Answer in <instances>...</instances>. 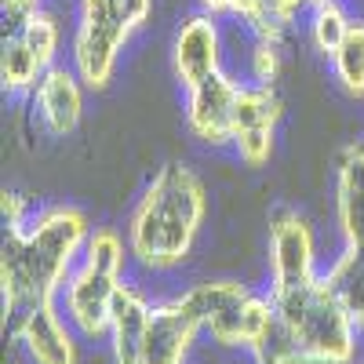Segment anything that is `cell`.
I'll list each match as a JSON object with an SVG mask.
<instances>
[{
    "label": "cell",
    "instance_id": "cell-23",
    "mask_svg": "<svg viewBox=\"0 0 364 364\" xmlns=\"http://www.w3.org/2000/svg\"><path fill=\"white\" fill-rule=\"evenodd\" d=\"M4 223L8 226H22L26 223V200L18 193H4Z\"/></svg>",
    "mask_w": 364,
    "mask_h": 364
},
{
    "label": "cell",
    "instance_id": "cell-18",
    "mask_svg": "<svg viewBox=\"0 0 364 364\" xmlns=\"http://www.w3.org/2000/svg\"><path fill=\"white\" fill-rule=\"evenodd\" d=\"M321 0H245L237 11L240 22L252 26V33L262 41H281V33L295 22L299 11L317 8Z\"/></svg>",
    "mask_w": 364,
    "mask_h": 364
},
{
    "label": "cell",
    "instance_id": "cell-15",
    "mask_svg": "<svg viewBox=\"0 0 364 364\" xmlns=\"http://www.w3.org/2000/svg\"><path fill=\"white\" fill-rule=\"evenodd\" d=\"M336 219L343 240L364 248V142L343 149L336 168Z\"/></svg>",
    "mask_w": 364,
    "mask_h": 364
},
{
    "label": "cell",
    "instance_id": "cell-17",
    "mask_svg": "<svg viewBox=\"0 0 364 364\" xmlns=\"http://www.w3.org/2000/svg\"><path fill=\"white\" fill-rule=\"evenodd\" d=\"M324 281H328L331 291H336V299L343 302L350 321L357 328H364V248L346 245L343 255L328 266Z\"/></svg>",
    "mask_w": 364,
    "mask_h": 364
},
{
    "label": "cell",
    "instance_id": "cell-12",
    "mask_svg": "<svg viewBox=\"0 0 364 364\" xmlns=\"http://www.w3.org/2000/svg\"><path fill=\"white\" fill-rule=\"evenodd\" d=\"M84 87L87 84L80 80V73L66 70V66H51L29 87V99H33V109L48 135L66 139L77 132L80 117H84Z\"/></svg>",
    "mask_w": 364,
    "mask_h": 364
},
{
    "label": "cell",
    "instance_id": "cell-9",
    "mask_svg": "<svg viewBox=\"0 0 364 364\" xmlns=\"http://www.w3.org/2000/svg\"><path fill=\"white\" fill-rule=\"evenodd\" d=\"M317 277L314 233L295 211H277L269 219V288H295Z\"/></svg>",
    "mask_w": 364,
    "mask_h": 364
},
{
    "label": "cell",
    "instance_id": "cell-24",
    "mask_svg": "<svg viewBox=\"0 0 364 364\" xmlns=\"http://www.w3.org/2000/svg\"><path fill=\"white\" fill-rule=\"evenodd\" d=\"M208 15H237L245 0H200Z\"/></svg>",
    "mask_w": 364,
    "mask_h": 364
},
{
    "label": "cell",
    "instance_id": "cell-19",
    "mask_svg": "<svg viewBox=\"0 0 364 364\" xmlns=\"http://www.w3.org/2000/svg\"><path fill=\"white\" fill-rule=\"evenodd\" d=\"M331 70L350 99H364V22H353L343 44L331 51Z\"/></svg>",
    "mask_w": 364,
    "mask_h": 364
},
{
    "label": "cell",
    "instance_id": "cell-5",
    "mask_svg": "<svg viewBox=\"0 0 364 364\" xmlns=\"http://www.w3.org/2000/svg\"><path fill=\"white\" fill-rule=\"evenodd\" d=\"M120 266H124V245H120L117 230H95L84 248L80 266H73L63 288L66 317L80 336L87 339L109 336L113 299L120 291Z\"/></svg>",
    "mask_w": 364,
    "mask_h": 364
},
{
    "label": "cell",
    "instance_id": "cell-2",
    "mask_svg": "<svg viewBox=\"0 0 364 364\" xmlns=\"http://www.w3.org/2000/svg\"><path fill=\"white\" fill-rule=\"evenodd\" d=\"M269 302L273 324L252 350L259 364H353L357 324L321 273L295 288H269Z\"/></svg>",
    "mask_w": 364,
    "mask_h": 364
},
{
    "label": "cell",
    "instance_id": "cell-3",
    "mask_svg": "<svg viewBox=\"0 0 364 364\" xmlns=\"http://www.w3.org/2000/svg\"><path fill=\"white\" fill-rule=\"evenodd\" d=\"M204 211L200 178L182 164H164L128 219V252L146 269H175L190 259Z\"/></svg>",
    "mask_w": 364,
    "mask_h": 364
},
{
    "label": "cell",
    "instance_id": "cell-16",
    "mask_svg": "<svg viewBox=\"0 0 364 364\" xmlns=\"http://www.w3.org/2000/svg\"><path fill=\"white\" fill-rule=\"evenodd\" d=\"M149 310H154V302H149L139 288L120 284V291L113 299V317H109V346H113L117 364H135L139 360V343H142Z\"/></svg>",
    "mask_w": 364,
    "mask_h": 364
},
{
    "label": "cell",
    "instance_id": "cell-22",
    "mask_svg": "<svg viewBox=\"0 0 364 364\" xmlns=\"http://www.w3.org/2000/svg\"><path fill=\"white\" fill-rule=\"evenodd\" d=\"M37 11H44V0H0V15H4V33L26 26Z\"/></svg>",
    "mask_w": 364,
    "mask_h": 364
},
{
    "label": "cell",
    "instance_id": "cell-8",
    "mask_svg": "<svg viewBox=\"0 0 364 364\" xmlns=\"http://www.w3.org/2000/svg\"><path fill=\"white\" fill-rule=\"evenodd\" d=\"M277 120H281V99L269 84L240 87L237 113H233V146H237V157L248 168H262L269 161Z\"/></svg>",
    "mask_w": 364,
    "mask_h": 364
},
{
    "label": "cell",
    "instance_id": "cell-21",
    "mask_svg": "<svg viewBox=\"0 0 364 364\" xmlns=\"http://www.w3.org/2000/svg\"><path fill=\"white\" fill-rule=\"evenodd\" d=\"M281 41H262L255 37V51H252V77L255 84H269L277 77V66H281V51H277Z\"/></svg>",
    "mask_w": 364,
    "mask_h": 364
},
{
    "label": "cell",
    "instance_id": "cell-6",
    "mask_svg": "<svg viewBox=\"0 0 364 364\" xmlns=\"http://www.w3.org/2000/svg\"><path fill=\"white\" fill-rule=\"evenodd\" d=\"M178 302L197 317L200 331H208L219 346H245L248 353L259 346L266 328L273 324L269 295L262 299L237 281H204L182 291Z\"/></svg>",
    "mask_w": 364,
    "mask_h": 364
},
{
    "label": "cell",
    "instance_id": "cell-7",
    "mask_svg": "<svg viewBox=\"0 0 364 364\" xmlns=\"http://www.w3.org/2000/svg\"><path fill=\"white\" fill-rule=\"evenodd\" d=\"M58 44H63V26L51 11H37L26 26L4 33V55H0V84L8 95L29 91L51 66Z\"/></svg>",
    "mask_w": 364,
    "mask_h": 364
},
{
    "label": "cell",
    "instance_id": "cell-14",
    "mask_svg": "<svg viewBox=\"0 0 364 364\" xmlns=\"http://www.w3.org/2000/svg\"><path fill=\"white\" fill-rule=\"evenodd\" d=\"M11 336L22 339L33 364H77V343L70 336V328L63 324V317H58L55 302L33 306L18 321V328Z\"/></svg>",
    "mask_w": 364,
    "mask_h": 364
},
{
    "label": "cell",
    "instance_id": "cell-20",
    "mask_svg": "<svg viewBox=\"0 0 364 364\" xmlns=\"http://www.w3.org/2000/svg\"><path fill=\"white\" fill-rule=\"evenodd\" d=\"M350 18L343 11V4H336V0H321V4L314 8V22H310V41L321 55L331 58V51H336L343 44V37L350 33Z\"/></svg>",
    "mask_w": 364,
    "mask_h": 364
},
{
    "label": "cell",
    "instance_id": "cell-10",
    "mask_svg": "<svg viewBox=\"0 0 364 364\" xmlns=\"http://www.w3.org/2000/svg\"><path fill=\"white\" fill-rule=\"evenodd\" d=\"M240 99V84L230 73H211L200 84L186 87V124L193 139L208 146L233 142V113Z\"/></svg>",
    "mask_w": 364,
    "mask_h": 364
},
{
    "label": "cell",
    "instance_id": "cell-4",
    "mask_svg": "<svg viewBox=\"0 0 364 364\" xmlns=\"http://www.w3.org/2000/svg\"><path fill=\"white\" fill-rule=\"evenodd\" d=\"M154 0H80L73 33V70L91 91H102L132 33L149 18Z\"/></svg>",
    "mask_w": 364,
    "mask_h": 364
},
{
    "label": "cell",
    "instance_id": "cell-11",
    "mask_svg": "<svg viewBox=\"0 0 364 364\" xmlns=\"http://www.w3.org/2000/svg\"><path fill=\"white\" fill-rule=\"evenodd\" d=\"M197 331H200L197 317L178 299L154 302L135 364H186V353L197 339Z\"/></svg>",
    "mask_w": 364,
    "mask_h": 364
},
{
    "label": "cell",
    "instance_id": "cell-13",
    "mask_svg": "<svg viewBox=\"0 0 364 364\" xmlns=\"http://www.w3.org/2000/svg\"><path fill=\"white\" fill-rule=\"evenodd\" d=\"M219 58H223V41H219V26L211 22V15H193L178 26L171 63H175V77L182 87H193L204 77L219 73L223 70Z\"/></svg>",
    "mask_w": 364,
    "mask_h": 364
},
{
    "label": "cell",
    "instance_id": "cell-1",
    "mask_svg": "<svg viewBox=\"0 0 364 364\" xmlns=\"http://www.w3.org/2000/svg\"><path fill=\"white\" fill-rule=\"evenodd\" d=\"M91 240V223L80 208L55 204L33 223L8 226L4 255H0V291H4V331L66 288L77 259Z\"/></svg>",
    "mask_w": 364,
    "mask_h": 364
}]
</instances>
